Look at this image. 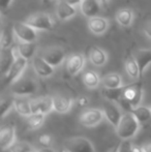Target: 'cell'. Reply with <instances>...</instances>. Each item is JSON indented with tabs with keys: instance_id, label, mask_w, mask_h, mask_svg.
I'll return each instance as SVG.
<instances>
[{
	"instance_id": "obj_1",
	"label": "cell",
	"mask_w": 151,
	"mask_h": 152,
	"mask_svg": "<svg viewBox=\"0 0 151 152\" xmlns=\"http://www.w3.org/2000/svg\"><path fill=\"white\" fill-rule=\"evenodd\" d=\"M140 122L131 112L124 113L116 126V134L121 140H131L138 134L140 129Z\"/></svg>"
},
{
	"instance_id": "obj_2",
	"label": "cell",
	"mask_w": 151,
	"mask_h": 152,
	"mask_svg": "<svg viewBox=\"0 0 151 152\" xmlns=\"http://www.w3.org/2000/svg\"><path fill=\"white\" fill-rule=\"evenodd\" d=\"M27 64H28V59L24 58L22 56L17 57L16 61L14 62L12 67L7 72V74L3 77L2 86H9V85L14 84L17 80H19L21 78V76L23 75V72H25V69H26Z\"/></svg>"
},
{
	"instance_id": "obj_3",
	"label": "cell",
	"mask_w": 151,
	"mask_h": 152,
	"mask_svg": "<svg viewBox=\"0 0 151 152\" xmlns=\"http://www.w3.org/2000/svg\"><path fill=\"white\" fill-rule=\"evenodd\" d=\"M37 83L31 78H20L12 85V92L15 96H28L37 90Z\"/></svg>"
},
{
	"instance_id": "obj_4",
	"label": "cell",
	"mask_w": 151,
	"mask_h": 152,
	"mask_svg": "<svg viewBox=\"0 0 151 152\" xmlns=\"http://www.w3.org/2000/svg\"><path fill=\"white\" fill-rule=\"evenodd\" d=\"M12 30L19 42H35V40L37 39V30L26 22L14 23Z\"/></svg>"
},
{
	"instance_id": "obj_5",
	"label": "cell",
	"mask_w": 151,
	"mask_h": 152,
	"mask_svg": "<svg viewBox=\"0 0 151 152\" xmlns=\"http://www.w3.org/2000/svg\"><path fill=\"white\" fill-rule=\"evenodd\" d=\"M64 148L69 152H95L92 142L85 137H73L64 142Z\"/></svg>"
},
{
	"instance_id": "obj_6",
	"label": "cell",
	"mask_w": 151,
	"mask_h": 152,
	"mask_svg": "<svg viewBox=\"0 0 151 152\" xmlns=\"http://www.w3.org/2000/svg\"><path fill=\"white\" fill-rule=\"evenodd\" d=\"M123 99L129 102L133 108L140 106L143 98V86L141 82H136L133 84L126 85L123 92Z\"/></svg>"
},
{
	"instance_id": "obj_7",
	"label": "cell",
	"mask_w": 151,
	"mask_h": 152,
	"mask_svg": "<svg viewBox=\"0 0 151 152\" xmlns=\"http://www.w3.org/2000/svg\"><path fill=\"white\" fill-rule=\"evenodd\" d=\"M27 24L32 26L36 30H52L54 27L53 19L44 12H36V14L30 15L28 18L25 20Z\"/></svg>"
},
{
	"instance_id": "obj_8",
	"label": "cell",
	"mask_w": 151,
	"mask_h": 152,
	"mask_svg": "<svg viewBox=\"0 0 151 152\" xmlns=\"http://www.w3.org/2000/svg\"><path fill=\"white\" fill-rule=\"evenodd\" d=\"M40 56L53 67L61 65V63L65 60V52L60 47H51V48L44 49Z\"/></svg>"
},
{
	"instance_id": "obj_9",
	"label": "cell",
	"mask_w": 151,
	"mask_h": 152,
	"mask_svg": "<svg viewBox=\"0 0 151 152\" xmlns=\"http://www.w3.org/2000/svg\"><path fill=\"white\" fill-rule=\"evenodd\" d=\"M104 114L103 110L99 109H88V110L84 111L80 116V122L84 126L87 127H93L96 126L104 120Z\"/></svg>"
},
{
	"instance_id": "obj_10",
	"label": "cell",
	"mask_w": 151,
	"mask_h": 152,
	"mask_svg": "<svg viewBox=\"0 0 151 152\" xmlns=\"http://www.w3.org/2000/svg\"><path fill=\"white\" fill-rule=\"evenodd\" d=\"M20 56L18 51V47L14 46L10 47L8 49H4L2 50L1 53V60H0V69H1L2 76H5L14 62L16 61L17 57Z\"/></svg>"
},
{
	"instance_id": "obj_11",
	"label": "cell",
	"mask_w": 151,
	"mask_h": 152,
	"mask_svg": "<svg viewBox=\"0 0 151 152\" xmlns=\"http://www.w3.org/2000/svg\"><path fill=\"white\" fill-rule=\"evenodd\" d=\"M103 111H104V114H105V117L107 118V120L109 121L114 127H116L123 115L122 112H121L120 107L117 104V102H112V100L106 102L103 107Z\"/></svg>"
},
{
	"instance_id": "obj_12",
	"label": "cell",
	"mask_w": 151,
	"mask_h": 152,
	"mask_svg": "<svg viewBox=\"0 0 151 152\" xmlns=\"http://www.w3.org/2000/svg\"><path fill=\"white\" fill-rule=\"evenodd\" d=\"M32 66L35 74L40 78H49L54 74V68L44 60L42 56L35 55L32 58Z\"/></svg>"
},
{
	"instance_id": "obj_13",
	"label": "cell",
	"mask_w": 151,
	"mask_h": 152,
	"mask_svg": "<svg viewBox=\"0 0 151 152\" xmlns=\"http://www.w3.org/2000/svg\"><path fill=\"white\" fill-rule=\"evenodd\" d=\"M0 142L2 150L9 149L10 146L16 142V128L14 124H6L0 130Z\"/></svg>"
},
{
	"instance_id": "obj_14",
	"label": "cell",
	"mask_w": 151,
	"mask_h": 152,
	"mask_svg": "<svg viewBox=\"0 0 151 152\" xmlns=\"http://www.w3.org/2000/svg\"><path fill=\"white\" fill-rule=\"evenodd\" d=\"M31 111L32 113H42L49 114L53 110V97L44 96L31 100Z\"/></svg>"
},
{
	"instance_id": "obj_15",
	"label": "cell",
	"mask_w": 151,
	"mask_h": 152,
	"mask_svg": "<svg viewBox=\"0 0 151 152\" xmlns=\"http://www.w3.org/2000/svg\"><path fill=\"white\" fill-rule=\"evenodd\" d=\"M85 65V57L82 54H73L66 60V70L71 76H76Z\"/></svg>"
},
{
	"instance_id": "obj_16",
	"label": "cell",
	"mask_w": 151,
	"mask_h": 152,
	"mask_svg": "<svg viewBox=\"0 0 151 152\" xmlns=\"http://www.w3.org/2000/svg\"><path fill=\"white\" fill-rule=\"evenodd\" d=\"M88 28L95 35H101L109 28V21L103 17H92L88 20Z\"/></svg>"
},
{
	"instance_id": "obj_17",
	"label": "cell",
	"mask_w": 151,
	"mask_h": 152,
	"mask_svg": "<svg viewBox=\"0 0 151 152\" xmlns=\"http://www.w3.org/2000/svg\"><path fill=\"white\" fill-rule=\"evenodd\" d=\"M136 61L138 63L141 76L144 74L147 67L151 64V50L149 49H140L133 53Z\"/></svg>"
},
{
	"instance_id": "obj_18",
	"label": "cell",
	"mask_w": 151,
	"mask_h": 152,
	"mask_svg": "<svg viewBox=\"0 0 151 152\" xmlns=\"http://www.w3.org/2000/svg\"><path fill=\"white\" fill-rule=\"evenodd\" d=\"M73 107V98L64 95H57L53 97V110L59 114L69 112Z\"/></svg>"
},
{
	"instance_id": "obj_19",
	"label": "cell",
	"mask_w": 151,
	"mask_h": 152,
	"mask_svg": "<svg viewBox=\"0 0 151 152\" xmlns=\"http://www.w3.org/2000/svg\"><path fill=\"white\" fill-rule=\"evenodd\" d=\"M57 17L61 21H66L69 19L73 18L77 14V10L75 5H71V3L66 2L65 0H60L57 4L56 7Z\"/></svg>"
},
{
	"instance_id": "obj_20",
	"label": "cell",
	"mask_w": 151,
	"mask_h": 152,
	"mask_svg": "<svg viewBox=\"0 0 151 152\" xmlns=\"http://www.w3.org/2000/svg\"><path fill=\"white\" fill-rule=\"evenodd\" d=\"M14 108L19 115L28 117L32 114L31 111V100L26 96H16L14 97Z\"/></svg>"
},
{
	"instance_id": "obj_21",
	"label": "cell",
	"mask_w": 151,
	"mask_h": 152,
	"mask_svg": "<svg viewBox=\"0 0 151 152\" xmlns=\"http://www.w3.org/2000/svg\"><path fill=\"white\" fill-rule=\"evenodd\" d=\"M81 12L87 18H92L99 14L101 5L98 0H83L80 4Z\"/></svg>"
},
{
	"instance_id": "obj_22",
	"label": "cell",
	"mask_w": 151,
	"mask_h": 152,
	"mask_svg": "<svg viewBox=\"0 0 151 152\" xmlns=\"http://www.w3.org/2000/svg\"><path fill=\"white\" fill-rule=\"evenodd\" d=\"M89 60L95 66H103L107 63L108 55L99 47L92 46L89 49Z\"/></svg>"
},
{
	"instance_id": "obj_23",
	"label": "cell",
	"mask_w": 151,
	"mask_h": 152,
	"mask_svg": "<svg viewBox=\"0 0 151 152\" xmlns=\"http://www.w3.org/2000/svg\"><path fill=\"white\" fill-rule=\"evenodd\" d=\"M124 67H125V72L128 75V77L133 80H137L141 74H140V69L138 63L136 61L133 55H127L126 58L124 60Z\"/></svg>"
},
{
	"instance_id": "obj_24",
	"label": "cell",
	"mask_w": 151,
	"mask_h": 152,
	"mask_svg": "<svg viewBox=\"0 0 151 152\" xmlns=\"http://www.w3.org/2000/svg\"><path fill=\"white\" fill-rule=\"evenodd\" d=\"M18 51L20 56L24 57L26 59H32L35 56L36 52V44L35 42H19L18 45Z\"/></svg>"
},
{
	"instance_id": "obj_25",
	"label": "cell",
	"mask_w": 151,
	"mask_h": 152,
	"mask_svg": "<svg viewBox=\"0 0 151 152\" xmlns=\"http://www.w3.org/2000/svg\"><path fill=\"white\" fill-rule=\"evenodd\" d=\"M101 84L107 89L118 88L122 86V79L120 75L117 72H110L101 79Z\"/></svg>"
},
{
	"instance_id": "obj_26",
	"label": "cell",
	"mask_w": 151,
	"mask_h": 152,
	"mask_svg": "<svg viewBox=\"0 0 151 152\" xmlns=\"http://www.w3.org/2000/svg\"><path fill=\"white\" fill-rule=\"evenodd\" d=\"M116 20L121 26L128 27L133 21V12L131 8H120L116 12Z\"/></svg>"
},
{
	"instance_id": "obj_27",
	"label": "cell",
	"mask_w": 151,
	"mask_h": 152,
	"mask_svg": "<svg viewBox=\"0 0 151 152\" xmlns=\"http://www.w3.org/2000/svg\"><path fill=\"white\" fill-rule=\"evenodd\" d=\"M131 113L137 118L140 123H145L151 119V109L145 106H138L131 110Z\"/></svg>"
},
{
	"instance_id": "obj_28",
	"label": "cell",
	"mask_w": 151,
	"mask_h": 152,
	"mask_svg": "<svg viewBox=\"0 0 151 152\" xmlns=\"http://www.w3.org/2000/svg\"><path fill=\"white\" fill-rule=\"evenodd\" d=\"M83 83L88 88L94 89L98 86L99 83H101V79L99 78V76L95 72L88 70V72H84V75H83Z\"/></svg>"
},
{
	"instance_id": "obj_29",
	"label": "cell",
	"mask_w": 151,
	"mask_h": 152,
	"mask_svg": "<svg viewBox=\"0 0 151 152\" xmlns=\"http://www.w3.org/2000/svg\"><path fill=\"white\" fill-rule=\"evenodd\" d=\"M44 119H46V114L42 113H32L27 117V125L30 129H37L42 125Z\"/></svg>"
},
{
	"instance_id": "obj_30",
	"label": "cell",
	"mask_w": 151,
	"mask_h": 152,
	"mask_svg": "<svg viewBox=\"0 0 151 152\" xmlns=\"http://www.w3.org/2000/svg\"><path fill=\"white\" fill-rule=\"evenodd\" d=\"M124 89H125V86H121V87H118V88H113V89L105 88V90H104V95L108 98V100L118 102L119 100L122 98Z\"/></svg>"
},
{
	"instance_id": "obj_31",
	"label": "cell",
	"mask_w": 151,
	"mask_h": 152,
	"mask_svg": "<svg viewBox=\"0 0 151 152\" xmlns=\"http://www.w3.org/2000/svg\"><path fill=\"white\" fill-rule=\"evenodd\" d=\"M14 30H5L2 31V35H1V48L2 50L4 49H8L12 47V42H14Z\"/></svg>"
},
{
	"instance_id": "obj_32",
	"label": "cell",
	"mask_w": 151,
	"mask_h": 152,
	"mask_svg": "<svg viewBox=\"0 0 151 152\" xmlns=\"http://www.w3.org/2000/svg\"><path fill=\"white\" fill-rule=\"evenodd\" d=\"M10 152H34V149L29 143L27 142H15L9 148Z\"/></svg>"
},
{
	"instance_id": "obj_33",
	"label": "cell",
	"mask_w": 151,
	"mask_h": 152,
	"mask_svg": "<svg viewBox=\"0 0 151 152\" xmlns=\"http://www.w3.org/2000/svg\"><path fill=\"white\" fill-rule=\"evenodd\" d=\"M12 108H14V98H2L1 99V117L4 118Z\"/></svg>"
},
{
	"instance_id": "obj_34",
	"label": "cell",
	"mask_w": 151,
	"mask_h": 152,
	"mask_svg": "<svg viewBox=\"0 0 151 152\" xmlns=\"http://www.w3.org/2000/svg\"><path fill=\"white\" fill-rule=\"evenodd\" d=\"M131 143L129 140H122V142L119 144L118 152H131Z\"/></svg>"
},
{
	"instance_id": "obj_35",
	"label": "cell",
	"mask_w": 151,
	"mask_h": 152,
	"mask_svg": "<svg viewBox=\"0 0 151 152\" xmlns=\"http://www.w3.org/2000/svg\"><path fill=\"white\" fill-rule=\"evenodd\" d=\"M39 143L44 146H50L51 143H52V137L48 134H42L39 137Z\"/></svg>"
},
{
	"instance_id": "obj_36",
	"label": "cell",
	"mask_w": 151,
	"mask_h": 152,
	"mask_svg": "<svg viewBox=\"0 0 151 152\" xmlns=\"http://www.w3.org/2000/svg\"><path fill=\"white\" fill-rule=\"evenodd\" d=\"M77 102H78V104L80 107H85V106H87V104H89V99H88V97L87 96H80V97L77 99Z\"/></svg>"
},
{
	"instance_id": "obj_37",
	"label": "cell",
	"mask_w": 151,
	"mask_h": 152,
	"mask_svg": "<svg viewBox=\"0 0 151 152\" xmlns=\"http://www.w3.org/2000/svg\"><path fill=\"white\" fill-rule=\"evenodd\" d=\"M12 2V0H0V5H1L2 10H5L6 8L9 7Z\"/></svg>"
},
{
	"instance_id": "obj_38",
	"label": "cell",
	"mask_w": 151,
	"mask_h": 152,
	"mask_svg": "<svg viewBox=\"0 0 151 152\" xmlns=\"http://www.w3.org/2000/svg\"><path fill=\"white\" fill-rule=\"evenodd\" d=\"M144 32H145V34L148 37L151 38V21H149V22H147L145 24V26H144Z\"/></svg>"
},
{
	"instance_id": "obj_39",
	"label": "cell",
	"mask_w": 151,
	"mask_h": 152,
	"mask_svg": "<svg viewBox=\"0 0 151 152\" xmlns=\"http://www.w3.org/2000/svg\"><path fill=\"white\" fill-rule=\"evenodd\" d=\"M131 152H144L143 147L139 146V145H136V144H131Z\"/></svg>"
},
{
	"instance_id": "obj_40",
	"label": "cell",
	"mask_w": 151,
	"mask_h": 152,
	"mask_svg": "<svg viewBox=\"0 0 151 152\" xmlns=\"http://www.w3.org/2000/svg\"><path fill=\"white\" fill-rule=\"evenodd\" d=\"M142 147H143L144 152H151V140L144 143V144L142 145Z\"/></svg>"
},
{
	"instance_id": "obj_41",
	"label": "cell",
	"mask_w": 151,
	"mask_h": 152,
	"mask_svg": "<svg viewBox=\"0 0 151 152\" xmlns=\"http://www.w3.org/2000/svg\"><path fill=\"white\" fill-rule=\"evenodd\" d=\"M34 152H56V151H55V149H53L52 147H50V146H44V147H42V148L38 149V150L34 151Z\"/></svg>"
},
{
	"instance_id": "obj_42",
	"label": "cell",
	"mask_w": 151,
	"mask_h": 152,
	"mask_svg": "<svg viewBox=\"0 0 151 152\" xmlns=\"http://www.w3.org/2000/svg\"><path fill=\"white\" fill-rule=\"evenodd\" d=\"M66 2H69V3H71V5H79V4H81V2H82V0H65Z\"/></svg>"
},
{
	"instance_id": "obj_43",
	"label": "cell",
	"mask_w": 151,
	"mask_h": 152,
	"mask_svg": "<svg viewBox=\"0 0 151 152\" xmlns=\"http://www.w3.org/2000/svg\"><path fill=\"white\" fill-rule=\"evenodd\" d=\"M118 147L119 146H114L113 148H111L108 152H118Z\"/></svg>"
},
{
	"instance_id": "obj_44",
	"label": "cell",
	"mask_w": 151,
	"mask_h": 152,
	"mask_svg": "<svg viewBox=\"0 0 151 152\" xmlns=\"http://www.w3.org/2000/svg\"><path fill=\"white\" fill-rule=\"evenodd\" d=\"M61 152H69V150H66L65 148H63V149H62V151H61Z\"/></svg>"
},
{
	"instance_id": "obj_45",
	"label": "cell",
	"mask_w": 151,
	"mask_h": 152,
	"mask_svg": "<svg viewBox=\"0 0 151 152\" xmlns=\"http://www.w3.org/2000/svg\"><path fill=\"white\" fill-rule=\"evenodd\" d=\"M99 2H108L109 0H98Z\"/></svg>"
},
{
	"instance_id": "obj_46",
	"label": "cell",
	"mask_w": 151,
	"mask_h": 152,
	"mask_svg": "<svg viewBox=\"0 0 151 152\" xmlns=\"http://www.w3.org/2000/svg\"><path fill=\"white\" fill-rule=\"evenodd\" d=\"M150 109H151V107H150Z\"/></svg>"
},
{
	"instance_id": "obj_47",
	"label": "cell",
	"mask_w": 151,
	"mask_h": 152,
	"mask_svg": "<svg viewBox=\"0 0 151 152\" xmlns=\"http://www.w3.org/2000/svg\"><path fill=\"white\" fill-rule=\"evenodd\" d=\"M82 1H83V0H82Z\"/></svg>"
}]
</instances>
